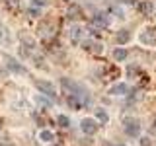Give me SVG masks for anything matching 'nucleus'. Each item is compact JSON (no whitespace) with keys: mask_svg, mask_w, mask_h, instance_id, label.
<instances>
[{"mask_svg":"<svg viewBox=\"0 0 156 146\" xmlns=\"http://www.w3.org/2000/svg\"><path fill=\"white\" fill-rule=\"evenodd\" d=\"M35 88H37L39 92H41L43 96L51 97V99H55V97H57V92H55V88H53L51 82H45V80H35Z\"/></svg>","mask_w":156,"mask_h":146,"instance_id":"1","label":"nucleus"},{"mask_svg":"<svg viewBox=\"0 0 156 146\" xmlns=\"http://www.w3.org/2000/svg\"><path fill=\"white\" fill-rule=\"evenodd\" d=\"M125 133L129 134V136H139L140 133V125H139V121L133 119V117H129V119H125Z\"/></svg>","mask_w":156,"mask_h":146,"instance_id":"2","label":"nucleus"},{"mask_svg":"<svg viewBox=\"0 0 156 146\" xmlns=\"http://www.w3.org/2000/svg\"><path fill=\"white\" fill-rule=\"evenodd\" d=\"M61 84H62V88H65L68 94H72V96H80L82 97V94H84V92L80 90V86L74 84L72 80H68V78H61Z\"/></svg>","mask_w":156,"mask_h":146,"instance_id":"3","label":"nucleus"},{"mask_svg":"<svg viewBox=\"0 0 156 146\" xmlns=\"http://www.w3.org/2000/svg\"><path fill=\"white\" fill-rule=\"evenodd\" d=\"M80 129H82V133H84V134H94L96 130H98V123H96L94 119H82Z\"/></svg>","mask_w":156,"mask_h":146,"instance_id":"4","label":"nucleus"},{"mask_svg":"<svg viewBox=\"0 0 156 146\" xmlns=\"http://www.w3.org/2000/svg\"><path fill=\"white\" fill-rule=\"evenodd\" d=\"M82 39H84V29H82L80 26H72V29H70V41L74 43V45H78V43H82Z\"/></svg>","mask_w":156,"mask_h":146,"instance_id":"5","label":"nucleus"},{"mask_svg":"<svg viewBox=\"0 0 156 146\" xmlns=\"http://www.w3.org/2000/svg\"><path fill=\"white\" fill-rule=\"evenodd\" d=\"M127 92H129V86L121 82V84H115V86H111L109 94H111V96H125Z\"/></svg>","mask_w":156,"mask_h":146,"instance_id":"6","label":"nucleus"},{"mask_svg":"<svg viewBox=\"0 0 156 146\" xmlns=\"http://www.w3.org/2000/svg\"><path fill=\"white\" fill-rule=\"evenodd\" d=\"M92 23H94V26H98V27H107L109 19H107L105 14H96L94 19H92Z\"/></svg>","mask_w":156,"mask_h":146,"instance_id":"7","label":"nucleus"},{"mask_svg":"<svg viewBox=\"0 0 156 146\" xmlns=\"http://www.w3.org/2000/svg\"><path fill=\"white\" fill-rule=\"evenodd\" d=\"M127 57H129V53H127V49H123V47H119V49H115V51H113V58H115V61H125V58Z\"/></svg>","mask_w":156,"mask_h":146,"instance_id":"8","label":"nucleus"},{"mask_svg":"<svg viewBox=\"0 0 156 146\" xmlns=\"http://www.w3.org/2000/svg\"><path fill=\"white\" fill-rule=\"evenodd\" d=\"M8 66L12 68L14 72H22V74H23V72H26V70H23V66H22V64H18V62L14 61V58H8Z\"/></svg>","mask_w":156,"mask_h":146,"instance_id":"9","label":"nucleus"},{"mask_svg":"<svg viewBox=\"0 0 156 146\" xmlns=\"http://www.w3.org/2000/svg\"><path fill=\"white\" fill-rule=\"evenodd\" d=\"M129 31H127V29H121V31L119 33H117V41H119V43H127V41H129Z\"/></svg>","mask_w":156,"mask_h":146,"instance_id":"10","label":"nucleus"},{"mask_svg":"<svg viewBox=\"0 0 156 146\" xmlns=\"http://www.w3.org/2000/svg\"><path fill=\"white\" fill-rule=\"evenodd\" d=\"M39 138H41L43 142H51V140H53V133H51V130H41V133H39Z\"/></svg>","mask_w":156,"mask_h":146,"instance_id":"11","label":"nucleus"},{"mask_svg":"<svg viewBox=\"0 0 156 146\" xmlns=\"http://www.w3.org/2000/svg\"><path fill=\"white\" fill-rule=\"evenodd\" d=\"M96 119L100 121V123H107V113H105L104 109H98L96 111Z\"/></svg>","mask_w":156,"mask_h":146,"instance_id":"12","label":"nucleus"},{"mask_svg":"<svg viewBox=\"0 0 156 146\" xmlns=\"http://www.w3.org/2000/svg\"><path fill=\"white\" fill-rule=\"evenodd\" d=\"M66 103H68V105H72V107H74V109H78V107L82 105V103H80V101H78V99H74V96H72V94L66 97Z\"/></svg>","mask_w":156,"mask_h":146,"instance_id":"13","label":"nucleus"},{"mask_svg":"<svg viewBox=\"0 0 156 146\" xmlns=\"http://www.w3.org/2000/svg\"><path fill=\"white\" fill-rule=\"evenodd\" d=\"M57 121H58V125H61V127H68V123H70L66 115H58V117H57Z\"/></svg>","mask_w":156,"mask_h":146,"instance_id":"14","label":"nucleus"},{"mask_svg":"<svg viewBox=\"0 0 156 146\" xmlns=\"http://www.w3.org/2000/svg\"><path fill=\"white\" fill-rule=\"evenodd\" d=\"M35 99H37V101H39V103H41V105H45V107H51V101H47L45 97H43V94H41V96H37Z\"/></svg>","mask_w":156,"mask_h":146,"instance_id":"15","label":"nucleus"},{"mask_svg":"<svg viewBox=\"0 0 156 146\" xmlns=\"http://www.w3.org/2000/svg\"><path fill=\"white\" fill-rule=\"evenodd\" d=\"M39 14H41V10H39V8H35V6H29V16H33V18H35V16H39Z\"/></svg>","mask_w":156,"mask_h":146,"instance_id":"16","label":"nucleus"},{"mask_svg":"<svg viewBox=\"0 0 156 146\" xmlns=\"http://www.w3.org/2000/svg\"><path fill=\"white\" fill-rule=\"evenodd\" d=\"M31 6L41 8V6H45V0H31Z\"/></svg>","mask_w":156,"mask_h":146,"instance_id":"17","label":"nucleus"},{"mask_svg":"<svg viewBox=\"0 0 156 146\" xmlns=\"http://www.w3.org/2000/svg\"><path fill=\"white\" fill-rule=\"evenodd\" d=\"M140 146H150V138H140Z\"/></svg>","mask_w":156,"mask_h":146,"instance_id":"18","label":"nucleus"},{"mask_svg":"<svg viewBox=\"0 0 156 146\" xmlns=\"http://www.w3.org/2000/svg\"><path fill=\"white\" fill-rule=\"evenodd\" d=\"M0 146H12V144H0Z\"/></svg>","mask_w":156,"mask_h":146,"instance_id":"19","label":"nucleus"},{"mask_svg":"<svg viewBox=\"0 0 156 146\" xmlns=\"http://www.w3.org/2000/svg\"><path fill=\"white\" fill-rule=\"evenodd\" d=\"M154 129H156V121H154Z\"/></svg>","mask_w":156,"mask_h":146,"instance_id":"20","label":"nucleus"}]
</instances>
